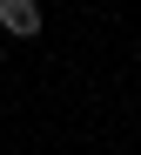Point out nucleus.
<instances>
[{
	"mask_svg": "<svg viewBox=\"0 0 141 155\" xmlns=\"http://www.w3.org/2000/svg\"><path fill=\"white\" fill-rule=\"evenodd\" d=\"M0 61H7V34H0Z\"/></svg>",
	"mask_w": 141,
	"mask_h": 155,
	"instance_id": "2",
	"label": "nucleus"
},
{
	"mask_svg": "<svg viewBox=\"0 0 141 155\" xmlns=\"http://www.w3.org/2000/svg\"><path fill=\"white\" fill-rule=\"evenodd\" d=\"M0 34L7 41H34L40 34V0H0Z\"/></svg>",
	"mask_w": 141,
	"mask_h": 155,
	"instance_id": "1",
	"label": "nucleus"
}]
</instances>
